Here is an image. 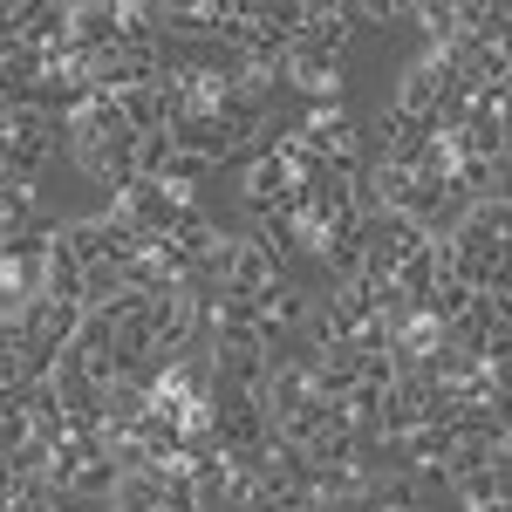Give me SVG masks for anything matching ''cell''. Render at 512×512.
Masks as SVG:
<instances>
[{
    "label": "cell",
    "instance_id": "obj_3",
    "mask_svg": "<svg viewBox=\"0 0 512 512\" xmlns=\"http://www.w3.org/2000/svg\"><path fill=\"white\" fill-rule=\"evenodd\" d=\"M185 205H192V198L164 192L158 178H137L130 192L110 198V219H123V226L144 239V246H158V239H171V226H178V212H185Z\"/></svg>",
    "mask_w": 512,
    "mask_h": 512
},
{
    "label": "cell",
    "instance_id": "obj_8",
    "mask_svg": "<svg viewBox=\"0 0 512 512\" xmlns=\"http://www.w3.org/2000/svg\"><path fill=\"white\" fill-rule=\"evenodd\" d=\"M21 48H35V55H62V48H69V0H28Z\"/></svg>",
    "mask_w": 512,
    "mask_h": 512
},
{
    "label": "cell",
    "instance_id": "obj_16",
    "mask_svg": "<svg viewBox=\"0 0 512 512\" xmlns=\"http://www.w3.org/2000/svg\"><path fill=\"white\" fill-rule=\"evenodd\" d=\"M328 424H335V403H321V396H308L301 410H287V417H274V437H280V444H301V451H308V444H315V437L328 431Z\"/></svg>",
    "mask_w": 512,
    "mask_h": 512
},
{
    "label": "cell",
    "instance_id": "obj_4",
    "mask_svg": "<svg viewBox=\"0 0 512 512\" xmlns=\"http://www.w3.org/2000/svg\"><path fill=\"white\" fill-rule=\"evenodd\" d=\"M164 130H171V151H185V158H205L212 171H219V164H233V158H239V144H246L233 123H219L212 110H198V117H178V123H164Z\"/></svg>",
    "mask_w": 512,
    "mask_h": 512
},
{
    "label": "cell",
    "instance_id": "obj_2",
    "mask_svg": "<svg viewBox=\"0 0 512 512\" xmlns=\"http://www.w3.org/2000/svg\"><path fill=\"white\" fill-rule=\"evenodd\" d=\"M274 437V417H267V396H233V390H212V451H267Z\"/></svg>",
    "mask_w": 512,
    "mask_h": 512
},
{
    "label": "cell",
    "instance_id": "obj_5",
    "mask_svg": "<svg viewBox=\"0 0 512 512\" xmlns=\"http://www.w3.org/2000/svg\"><path fill=\"white\" fill-rule=\"evenodd\" d=\"M69 41L82 55H110L123 41V0H69Z\"/></svg>",
    "mask_w": 512,
    "mask_h": 512
},
{
    "label": "cell",
    "instance_id": "obj_23",
    "mask_svg": "<svg viewBox=\"0 0 512 512\" xmlns=\"http://www.w3.org/2000/svg\"><path fill=\"white\" fill-rule=\"evenodd\" d=\"M123 294V267L117 260H96V267H82V308H110Z\"/></svg>",
    "mask_w": 512,
    "mask_h": 512
},
{
    "label": "cell",
    "instance_id": "obj_24",
    "mask_svg": "<svg viewBox=\"0 0 512 512\" xmlns=\"http://www.w3.org/2000/svg\"><path fill=\"white\" fill-rule=\"evenodd\" d=\"M7 512H76V499L69 492H48V485H14Z\"/></svg>",
    "mask_w": 512,
    "mask_h": 512
},
{
    "label": "cell",
    "instance_id": "obj_22",
    "mask_svg": "<svg viewBox=\"0 0 512 512\" xmlns=\"http://www.w3.org/2000/svg\"><path fill=\"white\" fill-rule=\"evenodd\" d=\"M117 110H123V123H130L137 137H144V130H164V117H158V82H144V89H123Z\"/></svg>",
    "mask_w": 512,
    "mask_h": 512
},
{
    "label": "cell",
    "instance_id": "obj_12",
    "mask_svg": "<svg viewBox=\"0 0 512 512\" xmlns=\"http://www.w3.org/2000/svg\"><path fill=\"white\" fill-rule=\"evenodd\" d=\"M512 28V7L506 0H458V35L478 41V48H506Z\"/></svg>",
    "mask_w": 512,
    "mask_h": 512
},
{
    "label": "cell",
    "instance_id": "obj_17",
    "mask_svg": "<svg viewBox=\"0 0 512 512\" xmlns=\"http://www.w3.org/2000/svg\"><path fill=\"white\" fill-rule=\"evenodd\" d=\"M117 458H110V444H103V451H89V458H82L76 465V478H69V499H82V506H89V499H110V492H117Z\"/></svg>",
    "mask_w": 512,
    "mask_h": 512
},
{
    "label": "cell",
    "instance_id": "obj_25",
    "mask_svg": "<svg viewBox=\"0 0 512 512\" xmlns=\"http://www.w3.org/2000/svg\"><path fill=\"white\" fill-rule=\"evenodd\" d=\"M164 164H171V130H144L137 137V178H158Z\"/></svg>",
    "mask_w": 512,
    "mask_h": 512
},
{
    "label": "cell",
    "instance_id": "obj_20",
    "mask_svg": "<svg viewBox=\"0 0 512 512\" xmlns=\"http://www.w3.org/2000/svg\"><path fill=\"white\" fill-rule=\"evenodd\" d=\"M376 417H383V390H376V383H355V390L335 403V424L355 431V437H376Z\"/></svg>",
    "mask_w": 512,
    "mask_h": 512
},
{
    "label": "cell",
    "instance_id": "obj_10",
    "mask_svg": "<svg viewBox=\"0 0 512 512\" xmlns=\"http://www.w3.org/2000/svg\"><path fill=\"white\" fill-rule=\"evenodd\" d=\"M294 48H315V55H342L349 48V21L335 0H308V21L294 28Z\"/></svg>",
    "mask_w": 512,
    "mask_h": 512
},
{
    "label": "cell",
    "instance_id": "obj_19",
    "mask_svg": "<svg viewBox=\"0 0 512 512\" xmlns=\"http://www.w3.org/2000/svg\"><path fill=\"white\" fill-rule=\"evenodd\" d=\"M110 512H164V472H123Z\"/></svg>",
    "mask_w": 512,
    "mask_h": 512
},
{
    "label": "cell",
    "instance_id": "obj_21",
    "mask_svg": "<svg viewBox=\"0 0 512 512\" xmlns=\"http://www.w3.org/2000/svg\"><path fill=\"white\" fill-rule=\"evenodd\" d=\"M410 28L431 41V48H444V41L458 35V0H417L410 7Z\"/></svg>",
    "mask_w": 512,
    "mask_h": 512
},
{
    "label": "cell",
    "instance_id": "obj_11",
    "mask_svg": "<svg viewBox=\"0 0 512 512\" xmlns=\"http://www.w3.org/2000/svg\"><path fill=\"white\" fill-rule=\"evenodd\" d=\"M219 239H226V233H219V219H212V212L192 198V205L178 212V226H171V239H164V246H171V253H185V260L198 267V260H212V246H219Z\"/></svg>",
    "mask_w": 512,
    "mask_h": 512
},
{
    "label": "cell",
    "instance_id": "obj_13",
    "mask_svg": "<svg viewBox=\"0 0 512 512\" xmlns=\"http://www.w3.org/2000/svg\"><path fill=\"white\" fill-rule=\"evenodd\" d=\"M274 280H280L274 260H267L253 239H233V260H226V280H219V287H233V294H267Z\"/></svg>",
    "mask_w": 512,
    "mask_h": 512
},
{
    "label": "cell",
    "instance_id": "obj_1",
    "mask_svg": "<svg viewBox=\"0 0 512 512\" xmlns=\"http://www.w3.org/2000/svg\"><path fill=\"white\" fill-rule=\"evenodd\" d=\"M69 158V130H62V117H48V110H7V123H0V178H28L35 185L41 164Z\"/></svg>",
    "mask_w": 512,
    "mask_h": 512
},
{
    "label": "cell",
    "instance_id": "obj_18",
    "mask_svg": "<svg viewBox=\"0 0 512 512\" xmlns=\"http://www.w3.org/2000/svg\"><path fill=\"white\" fill-rule=\"evenodd\" d=\"M41 294H55V301H76L82 308V260L62 246V233H55V246H48V267H41Z\"/></svg>",
    "mask_w": 512,
    "mask_h": 512
},
{
    "label": "cell",
    "instance_id": "obj_27",
    "mask_svg": "<svg viewBox=\"0 0 512 512\" xmlns=\"http://www.w3.org/2000/svg\"><path fill=\"white\" fill-rule=\"evenodd\" d=\"M7 499H14V478L0 472V512H7Z\"/></svg>",
    "mask_w": 512,
    "mask_h": 512
},
{
    "label": "cell",
    "instance_id": "obj_6",
    "mask_svg": "<svg viewBox=\"0 0 512 512\" xmlns=\"http://www.w3.org/2000/svg\"><path fill=\"white\" fill-rule=\"evenodd\" d=\"M287 198H294V171H287V158H253V164H246V178H239V205H246V219L287 212Z\"/></svg>",
    "mask_w": 512,
    "mask_h": 512
},
{
    "label": "cell",
    "instance_id": "obj_28",
    "mask_svg": "<svg viewBox=\"0 0 512 512\" xmlns=\"http://www.w3.org/2000/svg\"><path fill=\"white\" fill-rule=\"evenodd\" d=\"M219 512H239V506H219Z\"/></svg>",
    "mask_w": 512,
    "mask_h": 512
},
{
    "label": "cell",
    "instance_id": "obj_14",
    "mask_svg": "<svg viewBox=\"0 0 512 512\" xmlns=\"http://www.w3.org/2000/svg\"><path fill=\"white\" fill-rule=\"evenodd\" d=\"M355 383H362V376H355V349H349V342H335V349L315 355V396H321V403H342Z\"/></svg>",
    "mask_w": 512,
    "mask_h": 512
},
{
    "label": "cell",
    "instance_id": "obj_7",
    "mask_svg": "<svg viewBox=\"0 0 512 512\" xmlns=\"http://www.w3.org/2000/svg\"><path fill=\"white\" fill-rule=\"evenodd\" d=\"M444 82H451V76L437 69L431 55H424V62H410V69H403V82H396V103H390V110H396L403 123H431V117H437V96H444Z\"/></svg>",
    "mask_w": 512,
    "mask_h": 512
},
{
    "label": "cell",
    "instance_id": "obj_26",
    "mask_svg": "<svg viewBox=\"0 0 512 512\" xmlns=\"http://www.w3.org/2000/svg\"><path fill=\"white\" fill-rule=\"evenodd\" d=\"M21 383H28V369H21V355H7V349H0V396H14Z\"/></svg>",
    "mask_w": 512,
    "mask_h": 512
},
{
    "label": "cell",
    "instance_id": "obj_15",
    "mask_svg": "<svg viewBox=\"0 0 512 512\" xmlns=\"http://www.w3.org/2000/svg\"><path fill=\"white\" fill-rule=\"evenodd\" d=\"M390 287H396V294H403V301H410V308H417V301L431 294V287H437V239H424V246H417L410 260H396Z\"/></svg>",
    "mask_w": 512,
    "mask_h": 512
},
{
    "label": "cell",
    "instance_id": "obj_9",
    "mask_svg": "<svg viewBox=\"0 0 512 512\" xmlns=\"http://www.w3.org/2000/svg\"><path fill=\"white\" fill-rule=\"evenodd\" d=\"M451 492H458V506L478 512V506H512V458H499V465H478V472L451 478Z\"/></svg>",
    "mask_w": 512,
    "mask_h": 512
}]
</instances>
